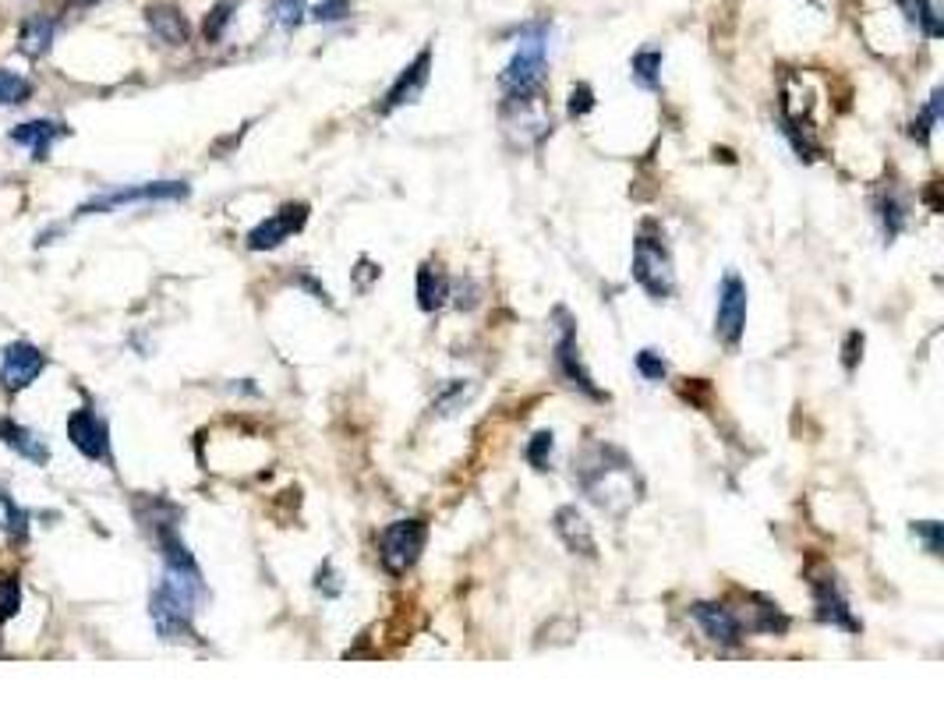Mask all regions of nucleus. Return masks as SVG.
<instances>
[{
	"label": "nucleus",
	"mask_w": 944,
	"mask_h": 707,
	"mask_svg": "<svg viewBox=\"0 0 944 707\" xmlns=\"http://www.w3.org/2000/svg\"><path fill=\"white\" fill-rule=\"evenodd\" d=\"M573 481L609 517H627L640 502V495H645V478L637 474L633 460L619 446H609V442H591L577 456Z\"/></svg>",
	"instance_id": "nucleus-1"
},
{
	"label": "nucleus",
	"mask_w": 944,
	"mask_h": 707,
	"mask_svg": "<svg viewBox=\"0 0 944 707\" xmlns=\"http://www.w3.org/2000/svg\"><path fill=\"white\" fill-rule=\"evenodd\" d=\"M545 60H549V26L534 22L524 29L520 43L510 57V65L502 68L499 86L507 104H524V99H541L545 89Z\"/></svg>",
	"instance_id": "nucleus-2"
},
{
	"label": "nucleus",
	"mask_w": 944,
	"mask_h": 707,
	"mask_svg": "<svg viewBox=\"0 0 944 707\" xmlns=\"http://www.w3.org/2000/svg\"><path fill=\"white\" fill-rule=\"evenodd\" d=\"M633 279L645 287L655 301H666L676 294V269H672V252L651 224L637 234L633 240Z\"/></svg>",
	"instance_id": "nucleus-3"
},
{
	"label": "nucleus",
	"mask_w": 944,
	"mask_h": 707,
	"mask_svg": "<svg viewBox=\"0 0 944 707\" xmlns=\"http://www.w3.org/2000/svg\"><path fill=\"white\" fill-rule=\"evenodd\" d=\"M195 605H198L195 591L180 588V583L164 577L149 598V616H153L156 634L164 640H195V626H191Z\"/></svg>",
	"instance_id": "nucleus-4"
},
{
	"label": "nucleus",
	"mask_w": 944,
	"mask_h": 707,
	"mask_svg": "<svg viewBox=\"0 0 944 707\" xmlns=\"http://www.w3.org/2000/svg\"><path fill=\"white\" fill-rule=\"evenodd\" d=\"M425 541H429V523L425 520H396L390 528H383L378 534V562L390 577H404L411 566L421 559L425 552Z\"/></svg>",
	"instance_id": "nucleus-5"
},
{
	"label": "nucleus",
	"mask_w": 944,
	"mask_h": 707,
	"mask_svg": "<svg viewBox=\"0 0 944 707\" xmlns=\"http://www.w3.org/2000/svg\"><path fill=\"white\" fill-rule=\"evenodd\" d=\"M185 180H149V185H128L117 192H104L75 209V216H96V213H114L120 206H138V202H180L188 198Z\"/></svg>",
	"instance_id": "nucleus-6"
},
{
	"label": "nucleus",
	"mask_w": 944,
	"mask_h": 707,
	"mask_svg": "<svg viewBox=\"0 0 944 707\" xmlns=\"http://www.w3.org/2000/svg\"><path fill=\"white\" fill-rule=\"evenodd\" d=\"M555 322H559V340H555V369H559V375L567 379L573 390L588 393L591 400H606V393L594 386L591 372L584 369V357H580L573 315L567 308H555Z\"/></svg>",
	"instance_id": "nucleus-7"
},
{
	"label": "nucleus",
	"mask_w": 944,
	"mask_h": 707,
	"mask_svg": "<svg viewBox=\"0 0 944 707\" xmlns=\"http://www.w3.org/2000/svg\"><path fill=\"white\" fill-rule=\"evenodd\" d=\"M747 283H743L736 273L721 276V287H718V308H715V336L721 343H736L743 340V330H747Z\"/></svg>",
	"instance_id": "nucleus-8"
},
{
	"label": "nucleus",
	"mask_w": 944,
	"mask_h": 707,
	"mask_svg": "<svg viewBox=\"0 0 944 707\" xmlns=\"http://www.w3.org/2000/svg\"><path fill=\"white\" fill-rule=\"evenodd\" d=\"M47 369V354L32 347L29 340H18L4 347V357H0V386L8 393H22L32 382L43 375Z\"/></svg>",
	"instance_id": "nucleus-9"
},
{
	"label": "nucleus",
	"mask_w": 944,
	"mask_h": 707,
	"mask_svg": "<svg viewBox=\"0 0 944 707\" xmlns=\"http://www.w3.org/2000/svg\"><path fill=\"white\" fill-rule=\"evenodd\" d=\"M308 224V206L305 202H287V206H279L273 216H266L263 224L252 227L248 234V248L252 252H273L279 248L291 234H297L301 227Z\"/></svg>",
	"instance_id": "nucleus-10"
},
{
	"label": "nucleus",
	"mask_w": 944,
	"mask_h": 707,
	"mask_svg": "<svg viewBox=\"0 0 944 707\" xmlns=\"http://www.w3.org/2000/svg\"><path fill=\"white\" fill-rule=\"evenodd\" d=\"M810 591H814V616L825 622V626H838L846 634H859V619L849 609V598L842 595L838 588V577L835 573H820L810 580Z\"/></svg>",
	"instance_id": "nucleus-11"
},
{
	"label": "nucleus",
	"mask_w": 944,
	"mask_h": 707,
	"mask_svg": "<svg viewBox=\"0 0 944 707\" xmlns=\"http://www.w3.org/2000/svg\"><path fill=\"white\" fill-rule=\"evenodd\" d=\"M68 439L86 460H110V424L92 407H82L68 418Z\"/></svg>",
	"instance_id": "nucleus-12"
},
{
	"label": "nucleus",
	"mask_w": 944,
	"mask_h": 707,
	"mask_svg": "<svg viewBox=\"0 0 944 707\" xmlns=\"http://www.w3.org/2000/svg\"><path fill=\"white\" fill-rule=\"evenodd\" d=\"M690 616H694V622L700 626V630H705V637L711 644H718V648H739L743 637H747V634H743L739 619H736V612L726 609V605H718V601H694Z\"/></svg>",
	"instance_id": "nucleus-13"
},
{
	"label": "nucleus",
	"mask_w": 944,
	"mask_h": 707,
	"mask_svg": "<svg viewBox=\"0 0 944 707\" xmlns=\"http://www.w3.org/2000/svg\"><path fill=\"white\" fill-rule=\"evenodd\" d=\"M429 75H432V50L425 47L404 71L396 75V82L386 92L383 110L390 114V110H400V107H407V104H417L421 92H425V86H429Z\"/></svg>",
	"instance_id": "nucleus-14"
},
{
	"label": "nucleus",
	"mask_w": 944,
	"mask_h": 707,
	"mask_svg": "<svg viewBox=\"0 0 944 707\" xmlns=\"http://www.w3.org/2000/svg\"><path fill=\"white\" fill-rule=\"evenodd\" d=\"M552 528L573 556H584V559L598 556V541L591 534V523L584 520V513H580L577 507H559L555 517H552Z\"/></svg>",
	"instance_id": "nucleus-15"
},
{
	"label": "nucleus",
	"mask_w": 944,
	"mask_h": 707,
	"mask_svg": "<svg viewBox=\"0 0 944 707\" xmlns=\"http://www.w3.org/2000/svg\"><path fill=\"white\" fill-rule=\"evenodd\" d=\"M743 634H775L781 637L789 630V616L778 609V605L771 598H760V595H750L747 605H743V612H736Z\"/></svg>",
	"instance_id": "nucleus-16"
},
{
	"label": "nucleus",
	"mask_w": 944,
	"mask_h": 707,
	"mask_svg": "<svg viewBox=\"0 0 944 707\" xmlns=\"http://www.w3.org/2000/svg\"><path fill=\"white\" fill-rule=\"evenodd\" d=\"M65 135H68V125H60V120H47V117L26 120V125L11 128V141H14V146H26L32 153L36 164H43V159L50 156V146H53L57 138H65Z\"/></svg>",
	"instance_id": "nucleus-17"
},
{
	"label": "nucleus",
	"mask_w": 944,
	"mask_h": 707,
	"mask_svg": "<svg viewBox=\"0 0 944 707\" xmlns=\"http://www.w3.org/2000/svg\"><path fill=\"white\" fill-rule=\"evenodd\" d=\"M146 26L159 43H167V47H185L191 39L188 18L180 14V8H174V4H149L146 8Z\"/></svg>",
	"instance_id": "nucleus-18"
},
{
	"label": "nucleus",
	"mask_w": 944,
	"mask_h": 707,
	"mask_svg": "<svg viewBox=\"0 0 944 707\" xmlns=\"http://www.w3.org/2000/svg\"><path fill=\"white\" fill-rule=\"evenodd\" d=\"M0 442H4V446H11L18 456H26L29 463H36V468H47L50 463V450H47V442L39 439L36 432H29V429H22V424H14V421H0Z\"/></svg>",
	"instance_id": "nucleus-19"
},
{
	"label": "nucleus",
	"mask_w": 944,
	"mask_h": 707,
	"mask_svg": "<svg viewBox=\"0 0 944 707\" xmlns=\"http://www.w3.org/2000/svg\"><path fill=\"white\" fill-rule=\"evenodd\" d=\"M450 301V279L439 266H421L417 269V305L421 312H439Z\"/></svg>",
	"instance_id": "nucleus-20"
},
{
	"label": "nucleus",
	"mask_w": 944,
	"mask_h": 707,
	"mask_svg": "<svg viewBox=\"0 0 944 707\" xmlns=\"http://www.w3.org/2000/svg\"><path fill=\"white\" fill-rule=\"evenodd\" d=\"M877 216H881V227H885V237L895 240L909 224V202L902 198L895 188H888L885 195L877 198Z\"/></svg>",
	"instance_id": "nucleus-21"
},
{
	"label": "nucleus",
	"mask_w": 944,
	"mask_h": 707,
	"mask_svg": "<svg viewBox=\"0 0 944 707\" xmlns=\"http://www.w3.org/2000/svg\"><path fill=\"white\" fill-rule=\"evenodd\" d=\"M53 32H57L53 18H29V22L22 26V36H18V50H22L29 60L43 57L53 43Z\"/></svg>",
	"instance_id": "nucleus-22"
},
{
	"label": "nucleus",
	"mask_w": 944,
	"mask_h": 707,
	"mask_svg": "<svg viewBox=\"0 0 944 707\" xmlns=\"http://www.w3.org/2000/svg\"><path fill=\"white\" fill-rule=\"evenodd\" d=\"M0 531L8 534L11 544H22L29 538V513L4 489H0Z\"/></svg>",
	"instance_id": "nucleus-23"
},
{
	"label": "nucleus",
	"mask_w": 944,
	"mask_h": 707,
	"mask_svg": "<svg viewBox=\"0 0 944 707\" xmlns=\"http://www.w3.org/2000/svg\"><path fill=\"white\" fill-rule=\"evenodd\" d=\"M630 75H633V82H637L640 89L658 92V89H661V53H658V50H640V53L630 60Z\"/></svg>",
	"instance_id": "nucleus-24"
},
{
	"label": "nucleus",
	"mask_w": 944,
	"mask_h": 707,
	"mask_svg": "<svg viewBox=\"0 0 944 707\" xmlns=\"http://www.w3.org/2000/svg\"><path fill=\"white\" fill-rule=\"evenodd\" d=\"M898 8L906 11V18L920 32H927L931 39L941 36V18H937V8L931 4V0H898Z\"/></svg>",
	"instance_id": "nucleus-25"
},
{
	"label": "nucleus",
	"mask_w": 944,
	"mask_h": 707,
	"mask_svg": "<svg viewBox=\"0 0 944 707\" xmlns=\"http://www.w3.org/2000/svg\"><path fill=\"white\" fill-rule=\"evenodd\" d=\"M36 92V86L26 75H14L8 68H0V107H18Z\"/></svg>",
	"instance_id": "nucleus-26"
},
{
	"label": "nucleus",
	"mask_w": 944,
	"mask_h": 707,
	"mask_svg": "<svg viewBox=\"0 0 944 707\" xmlns=\"http://www.w3.org/2000/svg\"><path fill=\"white\" fill-rule=\"evenodd\" d=\"M474 393H478V390H474V382L453 379V382H446V386H443V393L435 396V411H439V414H456V411H464V403H468Z\"/></svg>",
	"instance_id": "nucleus-27"
},
{
	"label": "nucleus",
	"mask_w": 944,
	"mask_h": 707,
	"mask_svg": "<svg viewBox=\"0 0 944 707\" xmlns=\"http://www.w3.org/2000/svg\"><path fill=\"white\" fill-rule=\"evenodd\" d=\"M941 107H944V99H941V89H934V96H931V104L923 107V114L913 120V128H909V135L920 141V146H927L931 141V131H934V125L941 120Z\"/></svg>",
	"instance_id": "nucleus-28"
},
{
	"label": "nucleus",
	"mask_w": 944,
	"mask_h": 707,
	"mask_svg": "<svg viewBox=\"0 0 944 707\" xmlns=\"http://www.w3.org/2000/svg\"><path fill=\"white\" fill-rule=\"evenodd\" d=\"M552 453H555V435L552 432H534L528 442V463L534 471H549L552 468Z\"/></svg>",
	"instance_id": "nucleus-29"
},
{
	"label": "nucleus",
	"mask_w": 944,
	"mask_h": 707,
	"mask_svg": "<svg viewBox=\"0 0 944 707\" xmlns=\"http://www.w3.org/2000/svg\"><path fill=\"white\" fill-rule=\"evenodd\" d=\"M234 11H237V0H216V8L209 11L206 26H203V32H206L209 43H216V39L227 32V26L234 22Z\"/></svg>",
	"instance_id": "nucleus-30"
},
{
	"label": "nucleus",
	"mask_w": 944,
	"mask_h": 707,
	"mask_svg": "<svg viewBox=\"0 0 944 707\" xmlns=\"http://www.w3.org/2000/svg\"><path fill=\"white\" fill-rule=\"evenodd\" d=\"M305 11H308V0H273V22L284 29H297L305 22Z\"/></svg>",
	"instance_id": "nucleus-31"
},
{
	"label": "nucleus",
	"mask_w": 944,
	"mask_h": 707,
	"mask_svg": "<svg viewBox=\"0 0 944 707\" xmlns=\"http://www.w3.org/2000/svg\"><path fill=\"white\" fill-rule=\"evenodd\" d=\"M18 609H22V588L14 577H0V622L18 616Z\"/></svg>",
	"instance_id": "nucleus-32"
},
{
	"label": "nucleus",
	"mask_w": 944,
	"mask_h": 707,
	"mask_svg": "<svg viewBox=\"0 0 944 707\" xmlns=\"http://www.w3.org/2000/svg\"><path fill=\"white\" fill-rule=\"evenodd\" d=\"M637 372L645 375L648 382H661V379L669 375V361L661 357L658 351H640L637 354Z\"/></svg>",
	"instance_id": "nucleus-33"
},
{
	"label": "nucleus",
	"mask_w": 944,
	"mask_h": 707,
	"mask_svg": "<svg viewBox=\"0 0 944 707\" xmlns=\"http://www.w3.org/2000/svg\"><path fill=\"white\" fill-rule=\"evenodd\" d=\"M351 11H354V0H323V4H315L312 18L315 22H344Z\"/></svg>",
	"instance_id": "nucleus-34"
},
{
	"label": "nucleus",
	"mask_w": 944,
	"mask_h": 707,
	"mask_svg": "<svg viewBox=\"0 0 944 707\" xmlns=\"http://www.w3.org/2000/svg\"><path fill=\"white\" fill-rule=\"evenodd\" d=\"M913 534L927 544V552L931 556H941V523L937 520H920V523H913Z\"/></svg>",
	"instance_id": "nucleus-35"
},
{
	"label": "nucleus",
	"mask_w": 944,
	"mask_h": 707,
	"mask_svg": "<svg viewBox=\"0 0 944 707\" xmlns=\"http://www.w3.org/2000/svg\"><path fill=\"white\" fill-rule=\"evenodd\" d=\"M591 107H594L591 86H573V92H570V117H584Z\"/></svg>",
	"instance_id": "nucleus-36"
},
{
	"label": "nucleus",
	"mask_w": 944,
	"mask_h": 707,
	"mask_svg": "<svg viewBox=\"0 0 944 707\" xmlns=\"http://www.w3.org/2000/svg\"><path fill=\"white\" fill-rule=\"evenodd\" d=\"M315 588H318V591H323L326 598H336L340 591H344V588H340V577L333 573V566H330V562L323 566V570H318V573H315Z\"/></svg>",
	"instance_id": "nucleus-37"
},
{
	"label": "nucleus",
	"mask_w": 944,
	"mask_h": 707,
	"mask_svg": "<svg viewBox=\"0 0 944 707\" xmlns=\"http://www.w3.org/2000/svg\"><path fill=\"white\" fill-rule=\"evenodd\" d=\"M856 347H863V336H859V333H849V347H846V369H849V372L856 369V357H859Z\"/></svg>",
	"instance_id": "nucleus-38"
},
{
	"label": "nucleus",
	"mask_w": 944,
	"mask_h": 707,
	"mask_svg": "<svg viewBox=\"0 0 944 707\" xmlns=\"http://www.w3.org/2000/svg\"><path fill=\"white\" fill-rule=\"evenodd\" d=\"M0 4L11 8V11H29V8H36V4H39V0H0Z\"/></svg>",
	"instance_id": "nucleus-39"
}]
</instances>
